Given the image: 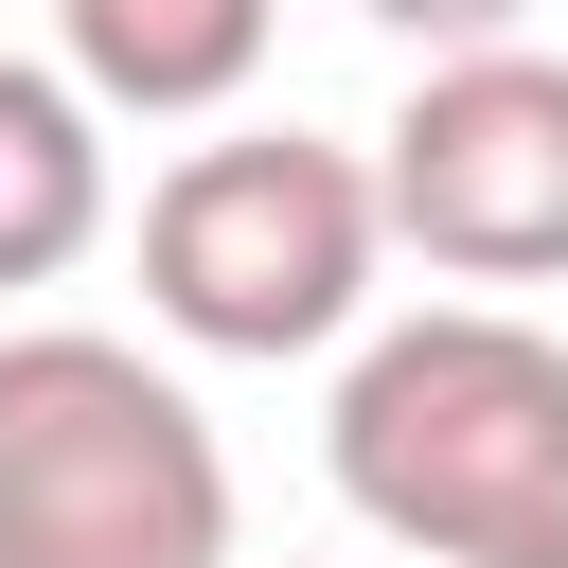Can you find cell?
<instances>
[{
	"label": "cell",
	"instance_id": "cell-7",
	"mask_svg": "<svg viewBox=\"0 0 568 568\" xmlns=\"http://www.w3.org/2000/svg\"><path fill=\"white\" fill-rule=\"evenodd\" d=\"M373 36H408V53H479V36H532V0H355Z\"/></svg>",
	"mask_w": 568,
	"mask_h": 568
},
{
	"label": "cell",
	"instance_id": "cell-5",
	"mask_svg": "<svg viewBox=\"0 0 568 568\" xmlns=\"http://www.w3.org/2000/svg\"><path fill=\"white\" fill-rule=\"evenodd\" d=\"M53 36H71V89H89V106H124V124H213V106L266 71L284 0H53Z\"/></svg>",
	"mask_w": 568,
	"mask_h": 568
},
{
	"label": "cell",
	"instance_id": "cell-3",
	"mask_svg": "<svg viewBox=\"0 0 568 568\" xmlns=\"http://www.w3.org/2000/svg\"><path fill=\"white\" fill-rule=\"evenodd\" d=\"M390 213L355 142L302 124H213L142 178V320L178 355H337L373 320Z\"/></svg>",
	"mask_w": 568,
	"mask_h": 568
},
{
	"label": "cell",
	"instance_id": "cell-4",
	"mask_svg": "<svg viewBox=\"0 0 568 568\" xmlns=\"http://www.w3.org/2000/svg\"><path fill=\"white\" fill-rule=\"evenodd\" d=\"M373 213L444 284H568V53H426L408 106L373 124Z\"/></svg>",
	"mask_w": 568,
	"mask_h": 568
},
{
	"label": "cell",
	"instance_id": "cell-2",
	"mask_svg": "<svg viewBox=\"0 0 568 568\" xmlns=\"http://www.w3.org/2000/svg\"><path fill=\"white\" fill-rule=\"evenodd\" d=\"M0 568H231V444L142 337L0 320Z\"/></svg>",
	"mask_w": 568,
	"mask_h": 568
},
{
	"label": "cell",
	"instance_id": "cell-1",
	"mask_svg": "<svg viewBox=\"0 0 568 568\" xmlns=\"http://www.w3.org/2000/svg\"><path fill=\"white\" fill-rule=\"evenodd\" d=\"M320 462L408 568H568V337L515 302L373 320Z\"/></svg>",
	"mask_w": 568,
	"mask_h": 568
},
{
	"label": "cell",
	"instance_id": "cell-6",
	"mask_svg": "<svg viewBox=\"0 0 568 568\" xmlns=\"http://www.w3.org/2000/svg\"><path fill=\"white\" fill-rule=\"evenodd\" d=\"M106 248V106L36 53H0V302Z\"/></svg>",
	"mask_w": 568,
	"mask_h": 568
}]
</instances>
